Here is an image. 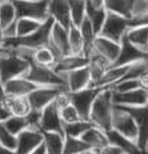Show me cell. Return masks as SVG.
Instances as JSON below:
<instances>
[{
	"label": "cell",
	"mask_w": 148,
	"mask_h": 154,
	"mask_svg": "<svg viewBox=\"0 0 148 154\" xmlns=\"http://www.w3.org/2000/svg\"><path fill=\"white\" fill-rule=\"evenodd\" d=\"M39 130L41 132H56V134L65 136L63 123L61 121V117H59V109L57 108L54 101L41 110Z\"/></svg>",
	"instance_id": "4fadbf2b"
},
{
	"label": "cell",
	"mask_w": 148,
	"mask_h": 154,
	"mask_svg": "<svg viewBox=\"0 0 148 154\" xmlns=\"http://www.w3.org/2000/svg\"><path fill=\"white\" fill-rule=\"evenodd\" d=\"M30 154H45V148H44V145L41 144L39 148L37 149H35L32 153H30Z\"/></svg>",
	"instance_id": "ee69618b"
},
{
	"label": "cell",
	"mask_w": 148,
	"mask_h": 154,
	"mask_svg": "<svg viewBox=\"0 0 148 154\" xmlns=\"http://www.w3.org/2000/svg\"><path fill=\"white\" fill-rule=\"evenodd\" d=\"M79 30H80V34H81L83 42H84V56L88 57L89 53H90L91 49H93V43H94L97 34H95L94 30H93V26L88 21L86 17L84 18L81 25L79 26Z\"/></svg>",
	"instance_id": "1f68e13d"
},
{
	"label": "cell",
	"mask_w": 148,
	"mask_h": 154,
	"mask_svg": "<svg viewBox=\"0 0 148 154\" xmlns=\"http://www.w3.org/2000/svg\"><path fill=\"white\" fill-rule=\"evenodd\" d=\"M59 117H61V121L63 125H68V123H75L80 121V115L76 112V109L71 105V102L68 105L63 106V108L59 109Z\"/></svg>",
	"instance_id": "ab89813d"
},
{
	"label": "cell",
	"mask_w": 148,
	"mask_h": 154,
	"mask_svg": "<svg viewBox=\"0 0 148 154\" xmlns=\"http://www.w3.org/2000/svg\"><path fill=\"white\" fill-rule=\"evenodd\" d=\"M3 42H4V35H3V29L0 26V48L3 47Z\"/></svg>",
	"instance_id": "f6af8a7d"
},
{
	"label": "cell",
	"mask_w": 148,
	"mask_h": 154,
	"mask_svg": "<svg viewBox=\"0 0 148 154\" xmlns=\"http://www.w3.org/2000/svg\"><path fill=\"white\" fill-rule=\"evenodd\" d=\"M23 58L28 61V69L23 78H26L30 82H32L37 87H66V82L59 74H57L53 69L44 67L36 65L35 62L30 58L28 49H13ZM67 88V87H66Z\"/></svg>",
	"instance_id": "6da1fadb"
},
{
	"label": "cell",
	"mask_w": 148,
	"mask_h": 154,
	"mask_svg": "<svg viewBox=\"0 0 148 154\" xmlns=\"http://www.w3.org/2000/svg\"><path fill=\"white\" fill-rule=\"evenodd\" d=\"M113 91L109 87H103L95 97L91 105L90 114H89V122L93 126L100 128L104 132L111 130V119L113 112V102H112Z\"/></svg>",
	"instance_id": "7a4b0ae2"
},
{
	"label": "cell",
	"mask_w": 148,
	"mask_h": 154,
	"mask_svg": "<svg viewBox=\"0 0 148 154\" xmlns=\"http://www.w3.org/2000/svg\"><path fill=\"white\" fill-rule=\"evenodd\" d=\"M45 154H63L65 136L56 132H41Z\"/></svg>",
	"instance_id": "83f0119b"
},
{
	"label": "cell",
	"mask_w": 148,
	"mask_h": 154,
	"mask_svg": "<svg viewBox=\"0 0 148 154\" xmlns=\"http://www.w3.org/2000/svg\"><path fill=\"white\" fill-rule=\"evenodd\" d=\"M113 105L120 106H143L148 104V92L143 88H137L129 92H113Z\"/></svg>",
	"instance_id": "9a60e30c"
},
{
	"label": "cell",
	"mask_w": 148,
	"mask_h": 154,
	"mask_svg": "<svg viewBox=\"0 0 148 154\" xmlns=\"http://www.w3.org/2000/svg\"><path fill=\"white\" fill-rule=\"evenodd\" d=\"M91 51H94L95 53H98L104 60H107L111 65H113L118 57V53H120V44L107 39V38L97 35L94 43H93Z\"/></svg>",
	"instance_id": "e0dca14e"
},
{
	"label": "cell",
	"mask_w": 148,
	"mask_h": 154,
	"mask_svg": "<svg viewBox=\"0 0 148 154\" xmlns=\"http://www.w3.org/2000/svg\"><path fill=\"white\" fill-rule=\"evenodd\" d=\"M102 88L88 87V88H84L77 92H68L71 105L76 109V112L79 113L80 118H81L83 121H89V114H90L91 105Z\"/></svg>",
	"instance_id": "ba28073f"
},
{
	"label": "cell",
	"mask_w": 148,
	"mask_h": 154,
	"mask_svg": "<svg viewBox=\"0 0 148 154\" xmlns=\"http://www.w3.org/2000/svg\"><path fill=\"white\" fill-rule=\"evenodd\" d=\"M130 65H124V66H111L103 74V76L100 78V80L97 84V87L102 88V87H111V85L116 84L117 82H120L121 79L125 78V75L128 74Z\"/></svg>",
	"instance_id": "484cf974"
},
{
	"label": "cell",
	"mask_w": 148,
	"mask_h": 154,
	"mask_svg": "<svg viewBox=\"0 0 148 154\" xmlns=\"http://www.w3.org/2000/svg\"><path fill=\"white\" fill-rule=\"evenodd\" d=\"M106 16H107V12H106L104 7L97 8L93 7L90 3L85 0V17L88 18V21L90 22V25L93 26V30L95 31V34L98 35L100 29H102Z\"/></svg>",
	"instance_id": "d4e9b609"
},
{
	"label": "cell",
	"mask_w": 148,
	"mask_h": 154,
	"mask_svg": "<svg viewBox=\"0 0 148 154\" xmlns=\"http://www.w3.org/2000/svg\"><path fill=\"white\" fill-rule=\"evenodd\" d=\"M68 4L71 23L79 27L85 18V0H66Z\"/></svg>",
	"instance_id": "d6a6232c"
},
{
	"label": "cell",
	"mask_w": 148,
	"mask_h": 154,
	"mask_svg": "<svg viewBox=\"0 0 148 154\" xmlns=\"http://www.w3.org/2000/svg\"><path fill=\"white\" fill-rule=\"evenodd\" d=\"M61 76L65 79L68 92H77L90 87V74H89L88 66L80 67V69L72 70L66 74H61Z\"/></svg>",
	"instance_id": "2e32d148"
},
{
	"label": "cell",
	"mask_w": 148,
	"mask_h": 154,
	"mask_svg": "<svg viewBox=\"0 0 148 154\" xmlns=\"http://www.w3.org/2000/svg\"><path fill=\"white\" fill-rule=\"evenodd\" d=\"M129 29H130V20L124 18V17H121L118 14L107 12L104 23H103V26L100 29L98 35L107 38V39L120 44L121 39L124 38L125 34L128 32Z\"/></svg>",
	"instance_id": "8992f818"
},
{
	"label": "cell",
	"mask_w": 148,
	"mask_h": 154,
	"mask_svg": "<svg viewBox=\"0 0 148 154\" xmlns=\"http://www.w3.org/2000/svg\"><path fill=\"white\" fill-rule=\"evenodd\" d=\"M120 109L125 110L133 117L135 125L138 127V140L137 145L141 150L144 152L148 144V104L143 106H120L116 105Z\"/></svg>",
	"instance_id": "9c48e42d"
},
{
	"label": "cell",
	"mask_w": 148,
	"mask_h": 154,
	"mask_svg": "<svg viewBox=\"0 0 148 154\" xmlns=\"http://www.w3.org/2000/svg\"><path fill=\"white\" fill-rule=\"evenodd\" d=\"M89 63V58L86 56H75V54H70V56H66L61 58L59 61L54 65L53 70L57 72V74H66V72H70L72 70L80 69V67H85Z\"/></svg>",
	"instance_id": "603a6c76"
},
{
	"label": "cell",
	"mask_w": 148,
	"mask_h": 154,
	"mask_svg": "<svg viewBox=\"0 0 148 154\" xmlns=\"http://www.w3.org/2000/svg\"><path fill=\"white\" fill-rule=\"evenodd\" d=\"M17 21L16 8L12 0H0V26L4 30Z\"/></svg>",
	"instance_id": "4dcf8cb0"
},
{
	"label": "cell",
	"mask_w": 148,
	"mask_h": 154,
	"mask_svg": "<svg viewBox=\"0 0 148 154\" xmlns=\"http://www.w3.org/2000/svg\"><path fill=\"white\" fill-rule=\"evenodd\" d=\"M7 106L14 117H27L31 112L27 97H7Z\"/></svg>",
	"instance_id": "f546056e"
},
{
	"label": "cell",
	"mask_w": 148,
	"mask_h": 154,
	"mask_svg": "<svg viewBox=\"0 0 148 154\" xmlns=\"http://www.w3.org/2000/svg\"><path fill=\"white\" fill-rule=\"evenodd\" d=\"M144 153L148 154V144H147V146H146V149H144Z\"/></svg>",
	"instance_id": "7dc6e473"
},
{
	"label": "cell",
	"mask_w": 148,
	"mask_h": 154,
	"mask_svg": "<svg viewBox=\"0 0 148 154\" xmlns=\"http://www.w3.org/2000/svg\"><path fill=\"white\" fill-rule=\"evenodd\" d=\"M7 97L8 96L5 95V92H4L3 83L0 82V122L7 121V119L10 117V113L7 106Z\"/></svg>",
	"instance_id": "b9f144b4"
},
{
	"label": "cell",
	"mask_w": 148,
	"mask_h": 154,
	"mask_svg": "<svg viewBox=\"0 0 148 154\" xmlns=\"http://www.w3.org/2000/svg\"><path fill=\"white\" fill-rule=\"evenodd\" d=\"M84 143L90 149H94V150H102L106 146H108V137H107V132H104L100 128L93 126L91 128H89L86 132L80 136Z\"/></svg>",
	"instance_id": "44dd1931"
},
{
	"label": "cell",
	"mask_w": 148,
	"mask_h": 154,
	"mask_svg": "<svg viewBox=\"0 0 148 154\" xmlns=\"http://www.w3.org/2000/svg\"><path fill=\"white\" fill-rule=\"evenodd\" d=\"M0 145L13 152L17 146V136L12 135L3 125V122H0Z\"/></svg>",
	"instance_id": "f35d334b"
},
{
	"label": "cell",
	"mask_w": 148,
	"mask_h": 154,
	"mask_svg": "<svg viewBox=\"0 0 148 154\" xmlns=\"http://www.w3.org/2000/svg\"><path fill=\"white\" fill-rule=\"evenodd\" d=\"M90 148L84 143L81 139L65 136V144H63V154H83Z\"/></svg>",
	"instance_id": "d590c367"
},
{
	"label": "cell",
	"mask_w": 148,
	"mask_h": 154,
	"mask_svg": "<svg viewBox=\"0 0 148 154\" xmlns=\"http://www.w3.org/2000/svg\"><path fill=\"white\" fill-rule=\"evenodd\" d=\"M113 92H129L133 91V89L141 88V83H139V79H122L120 82H117L116 84H113L109 87Z\"/></svg>",
	"instance_id": "60d3db41"
},
{
	"label": "cell",
	"mask_w": 148,
	"mask_h": 154,
	"mask_svg": "<svg viewBox=\"0 0 148 154\" xmlns=\"http://www.w3.org/2000/svg\"><path fill=\"white\" fill-rule=\"evenodd\" d=\"M93 127V123L89 121H80L75 123H68V125H63V134L65 136H71V137H77L80 139L84 132H86L89 128Z\"/></svg>",
	"instance_id": "8d00e7d4"
},
{
	"label": "cell",
	"mask_w": 148,
	"mask_h": 154,
	"mask_svg": "<svg viewBox=\"0 0 148 154\" xmlns=\"http://www.w3.org/2000/svg\"><path fill=\"white\" fill-rule=\"evenodd\" d=\"M83 154H100V150H94V149H90V150H88Z\"/></svg>",
	"instance_id": "bcb514c9"
},
{
	"label": "cell",
	"mask_w": 148,
	"mask_h": 154,
	"mask_svg": "<svg viewBox=\"0 0 148 154\" xmlns=\"http://www.w3.org/2000/svg\"><path fill=\"white\" fill-rule=\"evenodd\" d=\"M88 58H89L88 69H89V74H90V87H97V84H98L100 78L103 76V74L112 65L107 60H104L102 56L95 53L94 51H91L89 53Z\"/></svg>",
	"instance_id": "ffe728a7"
},
{
	"label": "cell",
	"mask_w": 148,
	"mask_h": 154,
	"mask_svg": "<svg viewBox=\"0 0 148 154\" xmlns=\"http://www.w3.org/2000/svg\"><path fill=\"white\" fill-rule=\"evenodd\" d=\"M67 91L66 87H37L27 96L31 110L41 112L45 106L53 102L59 93Z\"/></svg>",
	"instance_id": "30bf717a"
},
{
	"label": "cell",
	"mask_w": 148,
	"mask_h": 154,
	"mask_svg": "<svg viewBox=\"0 0 148 154\" xmlns=\"http://www.w3.org/2000/svg\"><path fill=\"white\" fill-rule=\"evenodd\" d=\"M30 58L36 65L49 67V69H53L58 61L56 54L52 52V49L49 47H41V48H37L35 51H30Z\"/></svg>",
	"instance_id": "4316f807"
},
{
	"label": "cell",
	"mask_w": 148,
	"mask_h": 154,
	"mask_svg": "<svg viewBox=\"0 0 148 154\" xmlns=\"http://www.w3.org/2000/svg\"><path fill=\"white\" fill-rule=\"evenodd\" d=\"M16 8L17 20L30 18L37 22H45L49 18L48 0H12Z\"/></svg>",
	"instance_id": "5b68a950"
},
{
	"label": "cell",
	"mask_w": 148,
	"mask_h": 154,
	"mask_svg": "<svg viewBox=\"0 0 148 154\" xmlns=\"http://www.w3.org/2000/svg\"><path fill=\"white\" fill-rule=\"evenodd\" d=\"M3 88L8 97H27L33 89L37 88V85L23 76H18L5 82L3 84Z\"/></svg>",
	"instance_id": "ac0fdd59"
},
{
	"label": "cell",
	"mask_w": 148,
	"mask_h": 154,
	"mask_svg": "<svg viewBox=\"0 0 148 154\" xmlns=\"http://www.w3.org/2000/svg\"><path fill=\"white\" fill-rule=\"evenodd\" d=\"M43 144V134L40 130L27 128L17 135L16 154H30Z\"/></svg>",
	"instance_id": "5bb4252c"
},
{
	"label": "cell",
	"mask_w": 148,
	"mask_h": 154,
	"mask_svg": "<svg viewBox=\"0 0 148 154\" xmlns=\"http://www.w3.org/2000/svg\"><path fill=\"white\" fill-rule=\"evenodd\" d=\"M107 137H108L109 145H113V146L118 148L125 154H146L143 150L139 149L135 141L124 137V136H121L120 134H117L113 130L107 131Z\"/></svg>",
	"instance_id": "cb8c5ba5"
},
{
	"label": "cell",
	"mask_w": 148,
	"mask_h": 154,
	"mask_svg": "<svg viewBox=\"0 0 148 154\" xmlns=\"http://www.w3.org/2000/svg\"><path fill=\"white\" fill-rule=\"evenodd\" d=\"M28 69V61L13 49L0 48V82L23 76Z\"/></svg>",
	"instance_id": "277c9868"
},
{
	"label": "cell",
	"mask_w": 148,
	"mask_h": 154,
	"mask_svg": "<svg viewBox=\"0 0 148 154\" xmlns=\"http://www.w3.org/2000/svg\"><path fill=\"white\" fill-rule=\"evenodd\" d=\"M48 14L56 23L66 29H70V26L72 25L68 4L66 0H48Z\"/></svg>",
	"instance_id": "d6986e66"
},
{
	"label": "cell",
	"mask_w": 148,
	"mask_h": 154,
	"mask_svg": "<svg viewBox=\"0 0 148 154\" xmlns=\"http://www.w3.org/2000/svg\"><path fill=\"white\" fill-rule=\"evenodd\" d=\"M53 23H54L53 18H50L49 17L45 22L41 23V26L37 29L35 32L30 34V35H27V36L4 39L3 48L35 51L37 48H41V47H48L49 35H50V30H52Z\"/></svg>",
	"instance_id": "3957f363"
},
{
	"label": "cell",
	"mask_w": 148,
	"mask_h": 154,
	"mask_svg": "<svg viewBox=\"0 0 148 154\" xmlns=\"http://www.w3.org/2000/svg\"><path fill=\"white\" fill-rule=\"evenodd\" d=\"M48 47L52 49V52L56 54L57 60L70 56V45H68V29L61 26L54 22L49 35ZM57 61V62H58Z\"/></svg>",
	"instance_id": "8fae6325"
},
{
	"label": "cell",
	"mask_w": 148,
	"mask_h": 154,
	"mask_svg": "<svg viewBox=\"0 0 148 154\" xmlns=\"http://www.w3.org/2000/svg\"><path fill=\"white\" fill-rule=\"evenodd\" d=\"M68 45H70V54L75 56H84V42L80 34L79 27L71 25L68 29Z\"/></svg>",
	"instance_id": "836d02e7"
},
{
	"label": "cell",
	"mask_w": 148,
	"mask_h": 154,
	"mask_svg": "<svg viewBox=\"0 0 148 154\" xmlns=\"http://www.w3.org/2000/svg\"><path fill=\"white\" fill-rule=\"evenodd\" d=\"M3 125L5 126L7 130L14 136L19 135L22 131L30 128L28 121H27L26 117H14V115H10L7 121L3 122Z\"/></svg>",
	"instance_id": "74e56055"
},
{
	"label": "cell",
	"mask_w": 148,
	"mask_h": 154,
	"mask_svg": "<svg viewBox=\"0 0 148 154\" xmlns=\"http://www.w3.org/2000/svg\"><path fill=\"white\" fill-rule=\"evenodd\" d=\"M111 130H113L126 139L135 141V143L138 140V127L135 125L133 117L116 105H113Z\"/></svg>",
	"instance_id": "52a82bcc"
},
{
	"label": "cell",
	"mask_w": 148,
	"mask_h": 154,
	"mask_svg": "<svg viewBox=\"0 0 148 154\" xmlns=\"http://www.w3.org/2000/svg\"><path fill=\"white\" fill-rule=\"evenodd\" d=\"M41 26V22L30 18H18L16 21V38L27 36L35 32Z\"/></svg>",
	"instance_id": "e575fe53"
},
{
	"label": "cell",
	"mask_w": 148,
	"mask_h": 154,
	"mask_svg": "<svg viewBox=\"0 0 148 154\" xmlns=\"http://www.w3.org/2000/svg\"><path fill=\"white\" fill-rule=\"evenodd\" d=\"M125 36L135 47L143 51H148V26L130 27Z\"/></svg>",
	"instance_id": "f1b7e54d"
},
{
	"label": "cell",
	"mask_w": 148,
	"mask_h": 154,
	"mask_svg": "<svg viewBox=\"0 0 148 154\" xmlns=\"http://www.w3.org/2000/svg\"><path fill=\"white\" fill-rule=\"evenodd\" d=\"M139 61H148V51H143L135 47L124 35L120 42V53H118V57L112 66L132 65V63Z\"/></svg>",
	"instance_id": "7c38bea8"
},
{
	"label": "cell",
	"mask_w": 148,
	"mask_h": 154,
	"mask_svg": "<svg viewBox=\"0 0 148 154\" xmlns=\"http://www.w3.org/2000/svg\"><path fill=\"white\" fill-rule=\"evenodd\" d=\"M88 2L90 3L93 7L100 8V7H103V3H104V0H88Z\"/></svg>",
	"instance_id": "7bdbcfd3"
},
{
	"label": "cell",
	"mask_w": 148,
	"mask_h": 154,
	"mask_svg": "<svg viewBox=\"0 0 148 154\" xmlns=\"http://www.w3.org/2000/svg\"><path fill=\"white\" fill-rule=\"evenodd\" d=\"M103 7L106 12L132 20L135 12V0H104Z\"/></svg>",
	"instance_id": "7402d4cb"
}]
</instances>
